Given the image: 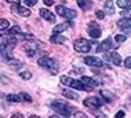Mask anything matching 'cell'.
<instances>
[{
	"label": "cell",
	"mask_w": 131,
	"mask_h": 118,
	"mask_svg": "<svg viewBox=\"0 0 131 118\" xmlns=\"http://www.w3.org/2000/svg\"><path fill=\"white\" fill-rule=\"evenodd\" d=\"M68 26H69L68 23H59V25H57L54 29H52V34H59V33H62L63 30L68 29Z\"/></svg>",
	"instance_id": "cell-18"
},
{
	"label": "cell",
	"mask_w": 131,
	"mask_h": 118,
	"mask_svg": "<svg viewBox=\"0 0 131 118\" xmlns=\"http://www.w3.org/2000/svg\"><path fill=\"white\" fill-rule=\"evenodd\" d=\"M101 95L104 96V98L106 99V100H112V96L109 95V94H108V92H106V91H101Z\"/></svg>",
	"instance_id": "cell-34"
},
{
	"label": "cell",
	"mask_w": 131,
	"mask_h": 118,
	"mask_svg": "<svg viewBox=\"0 0 131 118\" xmlns=\"http://www.w3.org/2000/svg\"><path fill=\"white\" fill-rule=\"evenodd\" d=\"M117 6L123 10L131 8V0H117Z\"/></svg>",
	"instance_id": "cell-21"
},
{
	"label": "cell",
	"mask_w": 131,
	"mask_h": 118,
	"mask_svg": "<svg viewBox=\"0 0 131 118\" xmlns=\"http://www.w3.org/2000/svg\"><path fill=\"white\" fill-rule=\"evenodd\" d=\"M51 107L55 110L57 113H59V114H62L63 117H69L70 115V107L66 104L65 102H61V100H54L51 103Z\"/></svg>",
	"instance_id": "cell-2"
},
{
	"label": "cell",
	"mask_w": 131,
	"mask_h": 118,
	"mask_svg": "<svg viewBox=\"0 0 131 118\" xmlns=\"http://www.w3.org/2000/svg\"><path fill=\"white\" fill-rule=\"evenodd\" d=\"M7 102H10V103H18L22 100V96L19 95H15V94H10V95H7Z\"/></svg>",
	"instance_id": "cell-17"
},
{
	"label": "cell",
	"mask_w": 131,
	"mask_h": 118,
	"mask_svg": "<svg viewBox=\"0 0 131 118\" xmlns=\"http://www.w3.org/2000/svg\"><path fill=\"white\" fill-rule=\"evenodd\" d=\"M81 81H83V83H86L87 85H90V87H93V88H95V87H98V85H100V81L94 80V78H91V77H87V76L81 77Z\"/></svg>",
	"instance_id": "cell-14"
},
{
	"label": "cell",
	"mask_w": 131,
	"mask_h": 118,
	"mask_svg": "<svg viewBox=\"0 0 131 118\" xmlns=\"http://www.w3.org/2000/svg\"><path fill=\"white\" fill-rule=\"evenodd\" d=\"M3 40L6 41V44H8V45H15L17 44V41H18V38L17 37H14V36H7V37H3Z\"/></svg>",
	"instance_id": "cell-23"
},
{
	"label": "cell",
	"mask_w": 131,
	"mask_h": 118,
	"mask_svg": "<svg viewBox=\"0 0 131 118\" xmlns=\"http://www.w3.org/2000/svg\"><path fill=\"white\" fill-rule=\"evenodd\" d=\"M48 118H59V117H58V115H50Z\"/></svg>",
	"instance_id": "cell-42"
},
{
	"label": "cell",
	"mask_w": 131,
	"mask_h": 118,
	"mask_svg": "<svg viewBox=\"0 0 131 118\" xmlns=\"http://www.w3.org/2000/svg\"><path fill=\"white\" fill-rule=\"evenodd\" d=\"M105 11H101V10H98V11L97 12H95V15H97V18H98V19H104V18H105Z\"/></svg>",
	"instance_id": "cell-33"
},
{
	"label": "cell",
	"mask_w": 131,
	"mask_h": 118,
	"mask_svg": "<svg viewBox=\"0 0 131 118\" xmlns=\"http://www.w3.org/2000/svg\"><path fill=\"white\" fill-rule=\"evenodd\" d=\"M11 118H24V115H22L21 113H17V114H14V115H13Z\"/></svg>",
	"instance_id": "cell-39"
},
{
	"label": "cell",
	"mask_w": 131,
	"mask_h": 118,
	"mask_svg": "<svg viewBox=\"0 0 131 118\" xmlns=\"http://www.w3.org/2000/svg\"><path fill=\"white\" fill-rule=\"evenodd\" d=\"M124 66L127 67V69H131V56H128V58L124 60Z\"/></svg>",
	"instance_id": "cell-36"
},
{
	"label": "cell",
	"mask_w": 131,
	"mask_h": 118,
	"mask_svg": "<svg viewBox=\"0 0 131 118\" xmlns=\"http://www.w3.org/2000/svg\"><path fill=\"white\" fill-rule=\"evenodd\" d=\"M44 4L46 6H52V0H44Z\"/></svg>",
	"instance_id": "cell-41"
},
{
	"label": "cell",
	"mask_w": 131,
	"mask_h": 118,
	"mask_svg": "<svg viewBox=\"0 0 131 118\" xmlns=\"http://www.w3.org/2000/svg\"><path fill=\"white\" fill-rule=\"evenodd\" d=\"M87 33L90 37H93V38H100L101 37V34H102V30H101V28H100V25H97L95 22H90L88 23V26H87Z\"/></svg>",
	"instance_id": "cell-6"
},
{
	"label": "cell",
	"mask_w": 131,
	"mask_h": 118,
	"mask_svg": "<svg viewBox=\"0 0 131 118\" xmlns=\"http://www.w3.org/2000/svg\"><path fill=\"white\" fill-rule=\"evenodd\" d=\"M19 33H21V28L19 26H13L8 29V32H7V36H14V34L18 36Z\"/></svg>",
	"instance_id": "cell-24"
},
{
	"label": "cell",
	"mask_w": 131,
	"mask_h": 118,
	"mask_svg": "<svg viewBox=\"0 0 131 118\" xmlns=\"http://www.w3.org/2000/svg\"><path fill=\"white\" fill-rule=\"evenodd\" d=\"M73 47H75V49L77 52L87 54V52H90V49H91V43L88 40H86V38H77V40H75V43H73Z\"/></svg>",
	"instance_id": "cell-3"
},
{
	"label": "cell",
	"mask_w": 131,
	"mask_h": 118,
	"mask_svg": "<svg viewBox=\"0 0 131 118\" xmlns=\"http://www.w3.org/2000/svg\"><path fill=\"white\" fill-rule=\"evenodd\" d=\"M122 15H123V18L131 19V8H127V10H124V11L122 12Z\"/></svg>",
	"instance_id": "cell-31"
},
{
	"label": "cell",
	"mask_w": 131,
	"mask_h": 118,
	"mask_svg": "<svg viewBox=\"0 0 131 118\" xmlns=\"http://www.w3.org/2000/svg\"><path fill=\"white\" fill-rule=\"evenodd\" d=\"M13 10H15V11L18 12L19 15H22V17H29L30 15V10L29 8H25V7H22V6H19V4H14L13 6Z\"/></svg>",
	"instance_id": "cell-11"
},
{
	"label": "cell",
	"mask_w": 131,
	"mask_h": 118,
	"mask_svg": "<svg viewBox=\"0 0 131 118\" xmlns=\"http://www.w3.org/2000/svg\"><path fill=\"white\" fill-rule=\"evenodd\" d=\"M73 118H88V117L81 111H76L75 114H73Z\"/></svg>",
	"instance_id": "cell-32"
},
{
	"label": "cell",
	"mask_w": 131,
	"mask_h": 118,
	"mask_svg": "<svg viewBox=\"0 0 131 118\" xmlns=\"http://www.w3.org/2000/svg\"><path fill=\"white\" fill-rule=\"evenodd\" d=\"M77 4L83 11H88V10L93 7V3L90 2V0H77Z\"/></svg>",
	"instance_id": "cell-13"
},
{
	"label": "cell",
	"mask_w": 131,
	"mask_h": 118,
	"mask_svg": "<svg viewBox=\"0 0 131 118\" xmlns=\"http://www.w3.org/2000/svg\"><path fill=\"white\" fill-rule=\"evenodd\" d=\"M115 40L117 41V43H124L127 40V37H126L124 34H116L115 36Z\"/></svg>",
	"instance_id": "cell-28"
},
{
	"label": "cell",
	"mask_w": 131,
	"mask_h": 118,
	"mask_svg": "<svg viewBox=\"0 0 131 118\" xmlns=\"http://www.w3.org/2000/svg\"><path fill=\"white\" fill-rule=\"evenodd\" d=\"M0 29H2L3 32L7 30V29H10V22L7 19H4V18H3V19H0Z\"/></svg>",
	"instance_id": "cell-26"
},
{
	"label": "cell",
	"mask_w": 131,
	"mask_h": 118,
	"mask_svg": "<svg viewBox=\"0 0 131 118\" xmlns=\"http://www.w3.org/2000/svg\"><path fill=\"white\" fill-rule=\"evenodd\" d=\"M124 117H126V114H124V111H122V110L117 111V113H116V115H115V118H124Z\"/></svg>",
	"instance_id": "cell-37"
},
{
	"label": "cell",
	"mask_w": 131,
	"mask_h": 118,
	"mask_svg": "<svg viewBox=\"0 0 131 118\" xmlns=\"http://www.w3.org/2000/svg\"><path fill=\"white\" fill-rule=\"evenodd\" d=\"M6 2H7V3H11L13 6H14V4H19V3H21L19 0H6Z\"/></svg>",
	"instance_id": "cell-38"
},
{
	"label": "cell",
	"mask_w": 131,
	"mask_h": 118,
	"mask_svg": "<svg viewBox=\"0 0 131 118\" xmlns=\"http://www.w3.org/2000/svg\"><path fill=\"white\" fill-rule=\"evenodd\" d=\"M72 88H75V89H79V91H93V87H90V85H87L86 83H83V81H79V80H73V83L72 85H70Z\"/></svg>",
	"instance_id": "cell-10"
},
{
	"label": "cell",
	"mask_w": 131,
	"mask_h": 118,
	"mask_svg": "<svg viewBox=\"0 0 131 118\" xmlns=\"http://www.w3.org/2000/svg\"><path fill=\"white\" fill-rule=\"evenodd\" d=\"M84 106L90 107V109H100V107L102 106V100L100 98H97V96H90V98L84 99Z\"/></svg>",
	"instance_id": "cell-7"
},
{
	"label": "cell",
	"mask_w": 131,
	"mask_h": 118,
	"mask_svg": "<svg viewBox=\"0 0 131 118\" xmlns=\"http://www.w3.org/2000/svg\"><path fill=\"white\" fill-rule=\"evenodd\" d=\"M40 15H41V18H44L46 21H48V22H52V23L55 22V17L52 15V12L48 11V10L41 8V10H40Z\"/></svg>",
	"instance_id": "cell-12"
},
{
	"label": "cell",
	"mask_w": 131,
	"mask_h": 118,
	"mask_svg": "<svg viewBox=\"0 0 131 118\" xmlns=\"http://www.w3.org/2000/svg\"><path fill=\"white\" fill-rule=\"evenodd\" d=\"M104 10H105V12L108 14V15H113V14H115V7H113V2H112V0L105 2Z\"/></svg>",
	"instance_id": "cell-15"
},
{
	"label": "cell",
	"mask_w": 131,
	"mask_h": 118,
	"mask_svg": "<svg viewBox=\"0 0 131 118\" xmlns=\"http://www.w3.org/2000/svg\"><path fill=\"white\" fill-rule=\"evenodd\" d=\"M83 60L86 65L93 66V67H101L102 66V60L100 58H97V56H86Z\"/></svg>",
	"instance_id": "cell-9"
},
{
	"label": "cell",
	"mask_w": 131,
	"mask_h": 118,
	"mask_svg": "<svg viewBox=\"0 0 131 118\" xmlns=\"http://www.w3.org/2000/svg\"><path fill=\"white\" fill-rule=\"evenodd\" d=\"M29 118H39V117H37V115H30Z\"/></svg>",
	"instance_id": "cell-43"
},
{
	"label": "cell",
	"mask_w": 131,
	"mask_h": 118,
	"mask_svg": "<svg viewBox=\"0 0 131 118\" xmlns=\"http://www.w3.org/2000/svg\"><path fill=\"white\" fill-rule=\"evenodd\" d=\"M104 59L106 62H111L116 66L122 65V56H120V54L116 52V51H106L104 54Z\"/></svg>",
	"instance_id": "cell-4"
},
{
	"label": "cell",
	"mask_w": 131,
	"mask_h": 118,
	"mask_svg": "<svg viewBox=\"0 0 131 118\" xmlns=\"http://www.w3.org/2000/svg\"><path fill=\"white\" fill-rule=\"evenodd\" d=\"M62 95L65 96V98H68V99H72V100H76V99L79 98V95H77L76 92H73V91H69V89H63Z\"/></svg>",
	"instance_id": "cell-19"
},
{
	"label": "cell",
	"mask_w": 131,
	"mask_h": 118,
	"mask_svg": "<svg viewBox=\"0 0 131 118\" xmlns=\"http://www.w3.org/2000/svg\"><path fill=\"white\" fill-rule=\"evenodd\" d=\"M50 41L54 43V44H63V43L66 41V37H63V36H61V34H52Z\"/></svg>",
	"instance_id": "cell-16"
},
{
	"label": "cell",
	"mask_w": 131,
	"mask_h": 118,
	"mask_svg": "<svg viewBox=\"0 0 131 118\" xmlns=\"http://www.w3.org/2000/svg\"><path fill=\"white\" fill-rule=\"evenodd\" d=\"M55 11L58 15H61L62 18H65V19H73V18L76 17V11H73V10H69L66 8L65 6H57L55 7Z\"/></svg>",
	"instance_id": "cell-5"
},
{
	"label": "cell",
	"mask_w": 131,
	"mask_h": 118,
	"mask_svg": "<svg viewBox=\"0 0 131 118\" xmlns=\"http://www.w3.org/2000/svg\"><path fill=\"white\" fill-rule=\"evenodd\" d=\"M25 2V4L26 6H29V7H32V6H35L37 3V0H24Z\"/></svg>",
	"instance_id": "cell-35"
},
{
	"label": "cell",
	"mask_w": 131,
	"mask_h": 118,
	"mask_svg": "<svg viewBox=\"0 0 131 118\" xmlns=\"http://www.w3.org/2000/svg\"><path fill=\"white\" fill-rule=\"evenodd\" d=\"M19 77L22 78V80H30V78H32V73H30V71H21Z\"/></svg>",
	"instance_id": "cell-27"
},
{
	"label": "cell",
	"mask_w": 131,
	"mask_h": 118,
	"mask_svg": "<svg viewBox=\"0 0 131 118\" xmlns=\"http://www.w3.org/2000/svg\"><path fill=\"white\" fill-rule=\"evenodd\" d=\"M21 96H22V100H24V102H28V103H30V102H32L30 95H28L26 92H22V94H21Z\"/></svg>",
	"instance_id": "cell-29"
},
{
	"label": "cell",
	"mask_w": 131,
	"mask_h": 118,
	"mask_svg": "<svg viewBox=\"0 0 131 118\" xmlns=\"http://www.w3.org/2000/svg\"><path fill=\"white\" fill-rule=\"evenodd\" d=\"M17 37L21 38V40H25V41H33L35 40V36L33 34H29V33H19Z\"/></svg>",
	"instance_id": "cell-22"
},
{
	"label": "cell",
	"mask_w": 131,
	"mask_h": 118,
	"mask_svg": "<svg viewBox=\"0 0 131 118\" xmlns=\"http://www.w3.org/2000/svg\"><path fill=\"white\" fill-rule=\"evenodd\" d=\"M37 65L41 66V67H44L46 70H48L52 74L58 73V67H59L58 62H57L55 59H52V58H40L37 60Z\"/></svg>",
	"instance_id": "cell-1"
},
{
	"label": "cell",
	"mask_w": 131,
	"mask_h": 118,
	"mask_svg": "<svg viewBox=\"0 0 131 118\" xmlns=\"http://www.w3.org/2000/svg\"><path fill=\"white\" fill-rule=\"evenodd\" d=\"M94 117H95V118H108L104 113L98 111V109H95V110H94Z\"/></svg>",
	"instance_id": "cell-30"
},
{
	"label": "cell",
	"mask_w": 131,
	"mask_h": 118,
	"mask_svg": "<svg viewBox=\"0 0 131 118\" xmlns=\"http://www.w3.org/2000/svg\"><path fill=\"white\" fill-rule=\"evenodd\" d=\"M117 26H119V28H122V29H127L128 26H131V19H127V18H122V19H119Z\"/></svg>",
	"instance_id": "cell-20"
},
{
	"label": "cell",
	"mask_w": 131,
	"mask_h": 118,
	"mask_svg": "<svg viewBox=\"0 0 131 118\" xmlns=\"http://www.w3.org/2000/svg\"><path fill=\"white\" fill-rule=\"evenodd\" d=\"M123 32H124V33H127V34H131V26H128L127 29H123Z\"/></svg>",
	"instance_id": "cell-40"
},
{
	"label": "cell",
	"mask_w": 131,
	"mask_h": 118,
	"mask_svg": "<svg viewBox=\"0 0 131 118\" xmlns=\"http://www.w3.org/2000/svg\"><path fill=\"white\" fill-rule=\"evenodd\" d=\"M111 48H115V45H113V43H112V38L108 37V38H105L101 44H98L95 49H97V52H106Z\"/></svg>",
	"instance_id": "cell-8"
},
{
	"label": "cell",
	"mask_w": 131,
	"mask_h": 118,
	"mask_svg": "<svg viewBox=\"0 0 131 118\" xmlns=\"http://www.w3.org/2000/svg\"><path fill=\"white\" fill-rule=\"evenodd\" d=\"M61 83H62L63 85H68V87H70V85H72V83H73V78L69 77V76H62V77H61Z\"/></svg>",
	"instance_id": "cell-25"
}]
</instances>
